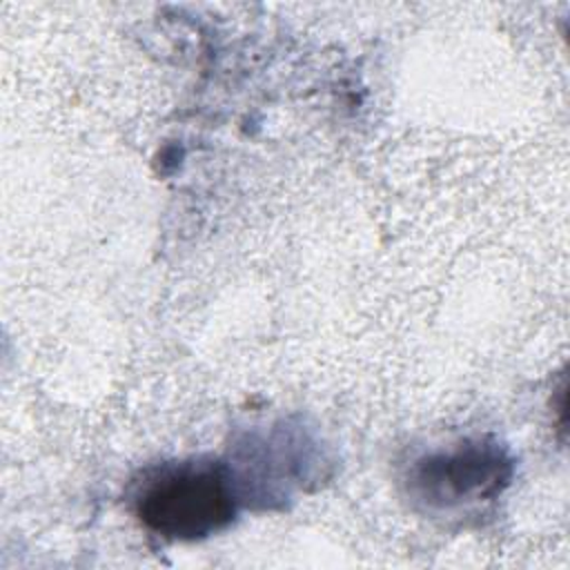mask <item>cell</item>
I'll list each match as a JSON object with an SVG mask.
<instances>
[{
	"label": "cell",
	"instance_id": "cell-2",
	"mask_svg": "<svg viewBox=\"0 0 570 570\" xmlns=\"http://www.w3.org/2000/svg\"><path fill=\"white\" fill-rule=\"evenodd\" d=\"M510 474L512 463L497 441L463 439L419 456L407 472V492L428 510H465L494 499Z\"/></svg>",
	"mask_w": 570,
	"mask_h": 570
},
{
	"label": "cell",
	"instance_id": "cell-1",
	"mask_svg": "<svg viewBox=\"0 0 570 570\" xmlns=\"http://www.w3.org/2000/svg\"><path fill=\"white\" fill-rule=\"evenodd\" d=\"M140 523L169 541L205 539L236 514L232 481L220 463H171L151 472L136 492Z\"/></svg>",
	"mask_w": 570,
	"mask_h": 570
}]
</instances>
